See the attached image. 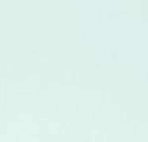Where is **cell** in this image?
I'll return each instance as SVG.
<instances>
[]
</instances>
